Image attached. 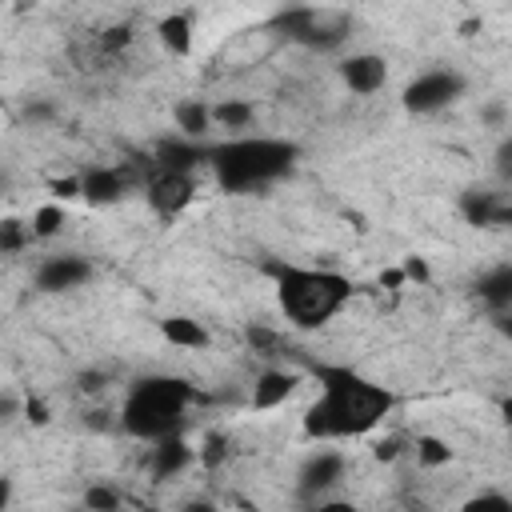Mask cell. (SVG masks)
<instances>
[{
  "mask_svg": "<svg viewBox=\"0 0 512 512\" xmlns=\"http://www.w3.org/2000/svg\"><path fill=\"white\" fill-rule=\"evenodd\" d=\"M84 508H88V512H116V508H120V492L108 488V484H92V488L84 492Z\"/></svg>",
  "mask_w": 512,
  "mask_h": 512,
  "instance_id": "7402d4cb",
  "label": "cell"
},
{
  "mask_svg": "<svg viewBox=\"0 0 512 512\" xmlns=\"http://www.w3.org/2000/svg\"><path fill=\"white\" fill-rule=\"evenodd\" d=\"M460 92H464L460 72H452V68H432V72H420V76L404 88V108L416 112V116H428V112L448 108Z\"/></svg>",
  "mask_w": 512,
  "mask_h": 512,
  "instance_id": "5b68a950",
  "label": "cell"
},
{
  "mask_svg": "<svg viewBox=\"0 0 512 512\" xmlns=\"http://www.w3.org/2000/svg\"><path fill=\"white\" fill-rule=\"evenodd\" d=\"M192 400V388L176 376H148V380H136L128 400H124V412H120V424L140 436V440H168L180 432L184 424V408Z\"/></svg>",
  "mask_w": 512,
  "mask_h": 512,
  "instance_id": "277c9868",
  "label": "cell"
},
{
  "mask_svg": "<svg viewBox=\"0 0 512 512\" xmlns=\"http://www.w3.org/2000/svg\"><path fill=\"white\" fill-rule=\"evenodd\" d=\"M416 460H420L424 468H440V464L452 460V448H448L440 436H416Z\"/></svg>",
  "mask_w": 512,
  "mask_h": 512,
  "instance_id": "44dd1931",
  "label": "cell"
},
{
  "mask_svg": "<svg viewBox=\"0 0 512 512\" xmlns=\"http://www.w3.org/2000/svg\"><path fill=\"white\" fill-rule=\"evenodd\" d=\"M484 120H488V124H500V120H504V108H500V104H488V108H484Z\"/></svg>",
  "mask_w": 512,
  "mask_h": 512,
  "instance_id": "f1b7e54d",
  "label": "cell"
},
{
  "mask_svg": "<svg viewBox=\"0 0 512 512\" xmlns=\"http://www.w3.org/2000/svg\"><path fill=\"white\" fill-rule=\"evenodd\" d=\"M460 208L472 224H512V204H504L492 192H468Z\"/></svg>",
  "mask_w": 512,
  "mask_h": 512,
  "instance_id": "4fadbf2b",
  "label": "cell"
},
{
  "mask_svg": "<svg viewBox=\"0 0 512 512\" xmlns=\"http://www.w3.org/2000/svg\"><path fill=\"white\" fill-rule=\"evenodd\" d=\"M252 116H256V108H252L248 100H220V104L212 108V120L224 124V128H248Z\"/></svg>",
  "mask_w": 512,
  "mask_h": 512,
  "instance_id": "d6986e66",
  "label": "cell"
},
{
  "mask_svg": "<svg viewBox=\"0 0 512 512\" xmlns=\"http://www.w3.org/2000/svg\"><path fill=\"white\" fill-rule=\"evenodd\" d=\"M220 440H208V452H204V464H220Z\"/></svg>",
  "mask_w": 512,
  "mask_h": 512,
  "instance_id": "83f0119b",
  "label": "cell"
},
{
  "mask_svg": "<svg viewBox=\"0 0 512 512\" xmlns=\"http://www.w3.org/2000/svg\"><path fill=\"white\" fill-rule=\"evenodd\" d=\"M192 448L180 440V436H168V440H156V448H152V476L156 480H172V476H180L188 464H192Z\"/></svg>",
  "mask_w": 512,
  "mask_h": 512,
  "instance_id": "8fae6325",
  "label": "cell"
},
{
  "mask_svg": "<svg viewBox=\"0 0 512 512\" xmlns=\"http://www.w3.org/2000/svg\"><path fill=\"white\" fill-rule=\"evenodd\" d=\"M396 456V440H388V444H376V460H392Z\"/></svg>",
  "mask_w": 512,
  "mask_h": 512,
  "instance_id": "f546056e",
  "label": "cell"
},
{
  "mask_svg": "<svg viewBox=\"0 0 512 512\" xmlns=\"http://www.w3.org/2000/svg\"><path fill=\"white\" fill-rule=\"evenodd\" d=\"M60 224H64V208L60 204H40L36 212H32V236H40V240H48V236H56L60 232Z\"/></svg>",
  "mask_w": 512,
  "mask_h": 512,
  "instance_id": "ffe728a7",
  "label": "cell"
},
{
  "mask_svg": "<svg viewBox=\"0 0 512 512\" xmlns=\"http://www.w3.org/2000/svg\"><path fill=\"white\" fill-rule=\"evenodd\" d=\"M460 512H512V500L504 492H476L472 500L460 504Z\"/></svg>",
  "mask_w": 512,
  "mask_h": 512,
  "instance_id": "603a6c76",
  "label": "cell"
},
{
  "mask_svg": "<svg viewBox=\"0 0 512 512\" xmlns=\"http://www.w3.org/2000/svg\"><path fill=\"white\" fill-rule=\"evenodd\" d=\"M92 280V264L76 252H56L36 268V288L40 292H72Z\"/></svg>",
  "mask_w": 512,
  "mask_h": 512,
  "instance_id": "8992f818",
  "label": "cell"
},
{
  "mask_svg": "<svg viewBox=\"0 0 512 512\" xmlns=\"http://www.w3.org/2000/svg\"><path fill=\"white\" fill-rule=\"evenodd\" d=\"M20 244V232H16V224H8L4 228V248H16Z\"/></svg>",
  "mask_w": 512,
  "mask_h": 512,
  "instance_id": "1f68e13d",
  "label": "cell"
},
{
  "mask_svg": "<svg viewBox=\"0 0 512 512\" xmlns=\"http://www.w3.org/2000/svg\"><path fill=\"white\" fill-rule=\"evenodd\" d=\"M476 292H480L484 304H492V308H508V304H512V264H500V268L484 272L480 284H476Z\"/></svg>",
  "mask_w": 512,
  "mask_h": 512,
  "instance_id": "2e32d148",
  "label": "cell"
},
{
  "mask_svg": "<svg viewBox=\"0 0 512 512\" xmlns=\"http://www.w3.org/2000/svg\"><path fill=\"white\" fill-rule=\"evenodd\" d=\"M500 412H504V420H508V428H512V396L500 404Z\"/></svg>",
  "mask_w": 512,
  "mask_h": 512,
  "instance_id": "d6a6232c",
  "label": "cell"
},
{
  "mask_svg": "<svg viewBox=\"0 0 512 512\" xmlns=\"http://www.w3.org/2000/svg\"><path fill=\"white\" fill-rule=\"evenodd\" d=\"M192 192H196V184H192L188 172H168V168H160V172L148 180V204H152L160 216L184 212V208L192 204Z\"/></svg>",
  "mask_w": 512,
  "mask_h": 512,
  "instance_id": "52a82bcc",
  "label": "cell"
},
{
  "mask_svg": "<svg viewBox=\"0 0 512 512\" xmlns=\"http://www.w3.org/2000/svg\"><path fill=\"white\" fill-rule=\"evenodd\" d=\"M296 164V144L272 140V136H240L220 148H212L216 180L228 192H252L272 180H280Z\"/></svg>",
  "mask_w": 512,
  "mask_h": 512,
  "instance_id": "3957f363",
  "label": "cell"
},
{
  "mask_svg": "<svg viewBox=\"0 0 512 512\" xmlns=\"http://www.w3.org/2000/svg\"><path fill=\"white\" fill-rule=\"evenodd\" d=\"M180 512H216V504L212 500H188Z\"/></svg>",
  "mask_w": 512,
  "mask_h": 512,
  "instance_id": "484cf974",
  "label": "cell"
},
{
  "mask_svg": "<svg viewBox=\"0 0 512 512\" xmlns=\"http://www.w3.org/2000/svg\"><path fill=\"white\" fill-rule=\"evenodd\" d=\"M200 156H204V152H200L192 140H184V136L160 144V168H168V172H188V176H192V168L200 164Z\"/></svg>",
  "mask_w": 512,
  "mask_h": 512,
  "instance_id": "ac0fdd59",
  "label": "cell"
},
{
  "mask_svg": "<svg viewBox=\"0 0 512 512\" xmlns=\"http://www.w3.org/2000/svg\"><path fill=\"white\" fill-rule=\"evenodd\" d=\"M276 300L288 324L312 332L344 312V304L352 300V284L348 276L324 268H276Z\"/></svg>",
  "mask_w": 512,
  "mask_h": 512,
  "instance_id": "7a4b0ae2",
  "label": "cell"
},
{
  "mask_svg": "<svg viewBox=\"0 0 512 512\" xmlns=\"http://www.w3.org/2000/svg\"><path fill=\"white\" fill-rule=\"evenodd\" d=\"M52 188H56V196H64V200H72V196H80V180H56Z\"/></svg>",
  "mask_w": 512,
  "mask_h": 512,
  "instance_id": "d4e9b609",
  "label": "cell"
},
{
  "mask_svg": "<svg viewBox=\"0 0 512 512\" xmlns=\"http://www.w3.org/2000/svg\"><path fill=\"white\" fill-rule=\"evenodd\" d=\"M320 380V396L312 400V408L304 412V432L312 440H348V436H364L372 432L388 408H392V392L384 384L364 380L352 368H336L324 364L316 368Z\"/></svg>",
  "mask_w": 512,
  "mask_h": 512,
  "instance_id": "6da1fadb",
  "label": "cell"
},
{
  "mask_svg": "<svg viewBox=\"0 0 512 512\" xmlns=\"http://www.w3.org/2000/svg\"><path fill=\"white\" fill-rule=\"evenodd\" d=\"M500 160H504V172L512 176V136L504 140V148H500Z\"/></svg>",
  "mask_w": 512,
  "mask_h": 512,
  "instance_id": "4dcf8cb0",
  "label": "cell"
},
{
  "mask_svg": "<svg viewBox=\"0 0 512 512\" xmlns=\"http://www.w3.org/2000/svg\"><path fill=\"white\" fill-rule=\"evenodd\" d=\"M176 128H180V136L184 140H192V136H204L216 120H212V108L208 104H200V100H184V104H176Z\"/></svg>",
  "mask_w": 512,
  "mask_h": 512,
  "instance_id": "e0dca14e",
  "label": "cell"
},
{
  "mask_svg": "<svg viewBox=\"0 0 512 512\" xmlns=\"http://www.w3.org/2000/svg\"><path fill=\"white\" fill-rule=\"evenodd\" d=\"M28 416H32L36 424H44V420H48V412H44V404H40V400H28Z\"/></svg>",
  "mask_w": 512,
  "mask_h": 512,
  "instance_id": "4316f807",
  "label": "cell"
},
{
  "mask_svg": "<svg viewBox=\"0 0 512 512\" xmlns=\"http://www.w3.org/2000/svg\"><path fill=\"white\" fill-rule=\"evenodd\" d=\"M160 44L172 52V56H188L192 52V16L188 12H172L160 20Z\"/></svg>",
  "mask_w": 512,
  "mask_h": 512,
  "instance_id": "9a60e30c",
  "label": "cell"
},
{
  "mask_svg": "<svg viewBox=\"0 0 512 512\" xmlns=\"http://www.w3.org/2000/svg\"><path fill=\"white\" fill-rule=\"evenodd\" d=\"M308 512H356L352 500H316Z\"/></svg>",
  "mask_w": 512,
  "mask_h": 512,
  "instance_id": "cb8c5ba5",
  "label": "cell"
},
{
  "mask_svg": "<svg viewBox=\"0 0 512 512\" xmlns=\"http://www.w3.org/2000/svg\"><path fill=\"white\" fill-rule=\"evenodd\" d=\"M340 476H344V456L332 452V448H320V452H312V456L304 460V468H300V492L324 500V492L336 488Z\"/></svg>",
  "mask_w": 512,
  "mask_h": 512,
  "instance_id": "ba28073f",
  "label": "cell"
},
{
  "mask_svg": "<svg viewBox=\"0 0 512 512\" xmlns=\"http://www.w3.org/2000/svg\"><path fill=\"white\" fill-rule=\"evenodd\" d=\"M296 388V376L292 372H280V368H268L256 376V388H252V408L268 412V408H280Z\"/></svg>",
  "mask_w": 512,
  "mask_h": 512,
  "instance_id": "30bf717a",
  "label": "cell"
},
{
  "mask_svg": "<svg viewBox=\"0 0 512 512\" xmlns=\"http://www.w3.org/2000/svg\"><path fill=\"white\" fill-rule=\"evenodd\" d=\"M160 332H164V340H168L172 348H192V352L208 348V328H204L200 320H192V316H168V320L160 324Z\"/></svg>",
  "mask_w": 512,
  "mask_h": 512,
  "instance_id": "5bb4252c",
  "label": "cell"
},
{
  "mask_svg": "<svg viewBox=\"0 0 512 512\" xmlns=\"http://www.w3.org/2000/svg\"><path fill=\"white\" fill-rule=\"evenodd\" d=\"M500 332H504V336L512 340V316H504V320H500Z\"/></svg>",
  "mask_w": 512,
  "mask_h": 512,
  "instance_id": "836d02e7",
  "label": "cell"
},
{
  "mask_svg": "<svg viewBox=\"0 0 512 512\" xmlns=\"http://www.w3.org/2000/svg\"><path fill=\"white\" fill-rule=\"evenodd\" d=\"M340 80H344L356 96H372V92L384 88L388 64H384V56H376V52H356V56H348V60L340 64Z\"/></svg>",
  "mask_w": 512,
  "mask_h": 512,
  "instance_id": "9c48e42d",
  "label": "cell"
},
{
  "mask_svg": "<svg viewBox=\"0 0 512 512\" xmlns=\"http://www.w3.org/2000/svg\"><path fill=\"white\" fill-rule=\"evenodd\" d=\"M120 192H124V176L112 168H92L80 176V196L92 204H116Z\"/></svg>",
  "mask_w": 512,
  "mask_h": 512,
  "instance_id": "7c38bea8",
  "label": "cell"
}]
</instances>
